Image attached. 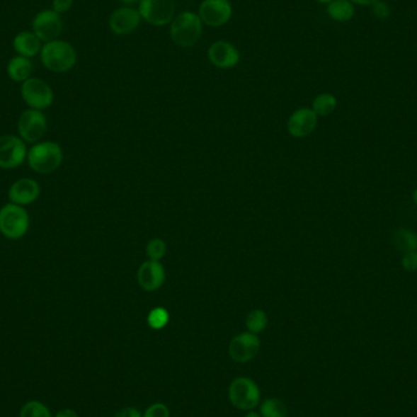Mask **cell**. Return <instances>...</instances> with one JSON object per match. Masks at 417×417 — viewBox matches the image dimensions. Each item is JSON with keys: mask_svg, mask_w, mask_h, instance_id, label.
Wrapping results in <instances>:
<instances>
[{"mask_svg": "<svg viewBox=\"0 0 417 417\" xmlns=\"http://www.w3.org/2000/svg\"><path fill=\"white\" fill-rule=\"evenodd\" d=\"M40 55L44 67L57 74H64L72 70L77 62L75 47L66 40H54L47 42L42 47Z\"/></svg>", "mask_w": 417, "mask_h": 417, "instance_id": "obj_1", "label": "cell"}, {"mask_svg": "<svg viewBox=\"0 0 417 417\" xmlns=\"http://www.w3.org/2000/svg\"><path fill=\"white\" fill-rule=\"evenodd\" d=\"M202 22L199 15L183 11L176 15L170 25V37L180 48H192L202 38Z\"/></svg>", "mask_w": 417, "mask_h": 417, "instance_id": "obj_2", "label": "cell"}, {"mask_svg": "<svg viewBox=\"0 0 417 417\" xmlns=\"http://www.w3.org/2000/svg\"><path fill=\"white\" fill-rule=\"evenodd\" d=\"M64 159L62 147L54 142H42L33 145L27 153V161L32 170L42 175L52 173L60 167Z\"/></svg>", "mask_w": 417, "mask_h": 417, "instance_id": "obj_3", "label": "cell"}, {"mask_svg": "<svg viewBox=\"0 0 417 417\" xmlns=\"http://www.w3.org/2000/svg\"><path fill=\"white\" fill-rule=\"evenodd\" d=\"M30 227L27 211L18 204H6L0 209V233L8 239L16 241L26 234Z\"/></svg>", "mask_w": 417, "mask_h": 417, "instance_id": "obj_4", "label": "cell"}, {"mask_svg": "<svg viewBox=\"0 0 417 417\" xmlns=\"http://www.w3.org/2000/svg\"><path fill=\"white\" fill-rule=\"evenodd\" d=\"M138 11L152 26H166L175 18V0H141Z\"/></svg>", "mask_w": 417, "mask_h": 417, "instance_id": "obj_5", "label": "cell"}, {"mask_svg": "<svg viewBox=\"0 0 417 417\" xmlns=\"http://www.w3.org/2000/svg\"><path fill=\"white\" fill-rule=\"evenodd\" d=\"M21 96L23 101L31 109H48L53 104L54 93L52 87L43 79L30 77L21 86Z\"/></svg>", "mask_w": 417, "mask_h": 417, "instance_id": "obj_6", "label": "cell"}, {"mask_svg": "<svg viewBox=\"0 0 417 417\" xmlns=\"http://www.w3.org/2000/svg\"><path fill=\"white\" fill-rule=\"evenodd\" d=\"M229 395L231 403L241 410H253L259 404V387L251 378H236L229 386Z\"/></svg>", "mask_w": 417, "mask_h": 417, "instance_id": "obj_7", "label": "cell"}, {"mask_svg": "<svg viewBox=\"0 0 417 417\" xmlns=\"http://www.w3.org/2000/svg\"><path fill=\"white\" fill-rule=\"evenodd\" d=\"M47 128V118L40 110H25L18 118V135L25 143H37L40 141L45 135Z\"/></svg>", "mask_w": 417, "mask_h": 417, "instance_id": "obj_8", "label": "cell"}, {"mask_svg": "<svg viewBox=\"0 0 417 417\" xmlns=\"http://www.w3.org/2000/svg\"><path fill=\"white\" fill-rule=\"evenodd\" d=\"M26 159V144L20 137H0V168L13 170L21 166Z\"/></svg>", "mask_w": 417, "mask_h": 417, "instance_id": "obj_9", "label": "cell"}, {"mask_svg": "<svg viewBox=\"0 0 417 417\" xmlns=\"http://www.w3.org/2000/svg\"><path fill=\"white\" fill-rule=\"evenodd\" d=\"M232 4L229 0H202L199 5V18L210 27L224 26L232 18Z\"/></svg>", "mask_w": 417, "mask_h": 417, "instance_id": "obj_10", "label": "cell"}, {"mask_svg": "<svg viewBox=\"0 0 417 417\" xmlns=\"http://www.w3.org/2000/svg\"><path fill=\"white\" fill-rule=\"evenodd\" d=\"M32 30L42 42L57 40L62 35V20L60 13L52 10H43L35 15L32 22Z\"/></svg>", "mask_w": 417, "mask_h": 417, "instance_id": "obj_11", "label": "cell"}, {"mask_svg": "<svg viewBox=\"0 0 417 417\" xmlns=\"http://www.w3.org/2000/svg\"><path fill=\"white\" fill-rule=\"evenodd\" d=\"M260 339L255 333H241L229 343V353L236 362H248L259 353Z\"/></svg>", "mask_w": 417, "mask_h": 417, "instance_id": "obj_12", "label": "cell"}, {"mask_svg": "<svg viewBox=\"0 0 417 417\" xmlns=\"http://www.w3.org/2000/svg\"><path fill=\"white\" fill-rule=\"evenodd\" d=\"M207 57L212 65L222 70H227L238 65L241 60V54L232 43L226 40H217L211 44L207 50Z\"/></svg>", "mask_w": 417, "mask_h": 417, "instance_id": "obj_13", "label": "cell"}, {"mask_svg": "<svg viewBox=\"0 0 417 417\" xmlns=\"http://www.w3.org/2000/svg\"><path fill=\"white\" fill-rule=\"evenodd\" d=\"M141 13L139 11L130 6H123L115 10L110 15L109 27L115 35H130L136 31L137 27L141 23Z\"/></svg>", "mask_w": 417, "mask_h": 417, "instance_id": "obj_14", "label": "cell"}, {"mask_svg": "<svg viewBox=\"0 0 417 417\" xmlns=\"http://www.w3.org/2000/svg\"><path fill=\"white\" fill-rule=\"evenodd\" d=\"M317 126V115L314 110L303 108L295 111L288 120V132L295 138L312 135Z\"/></svg>", "mask_w": 417, "mask_h": 417, "instance_id": "obj_15", "label": "cell"}, {"mask_svg": "<svg viewBox=\"0 0 417 417\" xmlns=\"http://www.w3.org/2000/svg\"><path fill=\"white\" fill-rule=\"evenodd\" d=\"M40 185L32 178H21L16 181L9 189L10 202L21 207L35 202L40 197Z\"/></svg>", "mask_w": 417, "mask_h": 417, "instance_id": "obj_16", "label": "cell"}, {"mask_svg": "<svg viewBox=\"0 0 417 417\" xmlns=\"http://www.w3.org/2000/svg\"><path fill=\"white\" fill-rule=\"evenodd\" d=\"M138 283L148 292L159 290L165 282V270L159 261L149 260L143 263L137 273Z\"/></svg>", "mask_w": 417, "mask_h": 417, "instance_id": "obj_17", "label": "cell"}, {"mask_svg": "<svg viewBox=\"0 0 417 417\" xmlns=\"http://www.w3.org/2000/svg\"><path fill=\"white\" fill-rule=\"evenodd\" d=\"M13 50L21 57H35L42 50V40L33 32L23 31L15 35L13 40Z\"/></svg>", "mask_w": 417, "mask_h": 417, "instance_id": "obj_18", "label": "cell"}, {"mask_svg": "<svg viewBox=\"0 0 417 417\" xmlns=\"http://www.w3.org/2000/svg\"><path fill=\"white\" fill-rule=\"evenodd\" d=\"M32 70H33V65H32L31 59L21 57V55L13 57L6 67L9 79H13V82H21V84L31 77Z\"/></svg>", "mask_w": 417, "mask_h": 417, "instance_id": "obj_19", "label": "cell"}, {"mask_svg": "<svg viewBox=\"0 0 417 417\" xmlns=\"http://www.w3.org/2000/svg\"><path fill=\"white\" fill-rule=\"evenodd\" d=\"M329 18L336 22H348L355 15V6L350 0H333L327 4Z\"/></svg>", "mask_w": 417, "mask_h": 417, "instance_id": "obj_20", "label": "cell"}, {"mask_svg": "<svg viewBox=\"0 0 417 417\" xmlns=\"http://www.w3.org/2000/svg\"><path fill=\"white\" fill-rule=\"evenodd\" d=\"M392 241L398 251H404L405 254L417 251V236L410 229H396L392 236Z\"/></svg>", "mask_w": 417, "mask_h": 417, "instance_id": "obj_21", "label": "cell"}, {"mask_svg": "<svg viewBox=\"0 0 417 417\" xmlns=\"http://www.w3.org/2000/svg\"><path fill=\"white\" fill-rule=\"evenodd\" d=\"M337 108V99L331 93L319 94L312 101V110L317 116H329Z\"/></svg>", "mask_w": 417, "mask_h": 417, "instance_id": "obj_22", "label": "cell"}, {"mask_svg": "<svg viewBox=\"0 0 417 417\" xmlns=\"http://www.w3.org/2000/svg\"><path fill=\"white\" fill-rule=\"evenodd\" d=\"M260 411L263 417H287L288 415L285 403L277 398H268L265 400Z\"/></svg>", "mask_w": 417, "mask_h": 417, "instance_id": "obj_23", "label": "cell"}, {"mask_svg": "<svg viewBox=\"0 0 417 417\" xmlns=\"http://www.w3.org/2000/svg\"><path fill=\"white\" fill-rule=\"evenodd\" d=\"M246 324L251 333H260L268 326V316L263 310H254L246 317Z\"/></svg>", "mask_w": 417, "mask_h": 417, "instance_id": "obj_24", "label": "cell"}, {"mask_svg": "<svg viewBox=\"0 0 417 417\" xmlns=\"http://www.w3.org/2000/svg\"><path fill=\"white\" fill-rule=\"evenodd\" d=\"M20 417H52V415L45 405L32 400L22 406Z\"/></svg>", "mask_w": 417, "mask_h": 417, "instance_id": "obj_25", "label": "cell"}, {"mask_svg": "<svg viewBox=\"0 0 417 417\" xmlns=\"http://www.w3.org/2000/svg\"><path fill=\"white\" fill-rule=\"evenodd\" d=\"M168 312L164 307H155L148 315V324L154 329H161L168 322Z\"/></svg>", "mask_w": 417, "mask_h": 417, "instance_id": "obj_26", "label": "cell"}, {"mask_svg": "<svg viewBox=\"0 0 417 417\" xmlns=\"http://www.w3.org/2000/svg\"><path fill=\"white\" fill-rule=\"evenodd\" d=\"M165 253H166V244L160 238H155L153 241H150L147 246V254L149 256L150 260H154V261H159L163 258Z\"/></svg>", "mask_w": 417, "mask_h": 417, "instance_id": "obj_27", "label": "cell"}, {"mask_svg": "<svg viewBox=\"0 0 417 417\" xmlns=\"http://www.w3.org/2000/svg\"><path fill=\"white\" fill-rule=\"evenodd\" d=\"M143 417H170V410L166 405L156 403L147 409Z\"/></svg>", "mask_w": 417, "mask_h": 417, "instance_id": "obj_28", "label": "cell"}, {"mask_svg": "<svg viewBox=\"0 0 417 417\" xmlns=\"http://www.w3.org/2000/svg\"><path fill=\"white\" fill-rule=\"evenodd\" d=\"M373 15L378 18V20H386L389 18L391 15V8L388 5L382 1V0H378L375 4L372 5Z\"/></svg>", "mask_w": 417, "mask_h": 417, "instance_id": "obj_29", "label": "cell"}, {"mask_svg": "<svg viewBox=\"0 0 417 417\" xmlns=\"http://www.w3.org/2000/svg\"><path fill=\"white\" fill-rule=\"evenodd\" d=\"M403 268L409 273H413L417 270V251H410L403 256L401 259Z\"/></svg>", "mask_w": 417, "mask_h": 417, "instance_id": "obj_30", "label": "cell"}, {"mask_svg": "<svg viewBox=\"0 0 417 417\" xmlns=\"http://www.w3.org/2000/svg\"><path fill=\"white\" fill-rule=\"evenodd\" d=\"M74 0H53V10L57 13H66L72 8Z\"/></svg>", "mask_w": 417, "mask_h": 417, "instance_id": "obj_31", "label": "cell"}, {"mask_svg": "<svg viewBox=\"0 0 417 417\" xmlns=\"http://www.w3.org/2000/svg\"><path fill=\"white\" fill-rule=\"evenodd\" d=\"M115 417H143L136 408H125L120 410Z\"/></svg>", "mask_w": 417, "mask_h": 417, "instance_id": "obj_32", "label": "cell"}, {"mask_svg": "<svg viewBox=\"0 0 417 417\" xmlns=\"http://www.w3.org/2000/svg\"><path fill=\"white\" fill-rule=\"evenodd\" d=\"M55 417H79V415L71 409H64L62 411H59Z\"/></svg>", "mask_w": 417, "mask_h": 417, "instance_id": "obj_33", "label": "cell"}, {"mask_svg": "<svg viewBox=\"0 0 417 417\" xmlns=\"http://www.w3.org/2000/svg\"><path fill=\"white\" fill-rule=\"evenodd\" d=\"M350 1L353 4L364 5V6H366V5L375 4L378 0H350Z\"/></svg>", "mask_w": 417, "mask_h": 417, "instance_id": "obj_34", "label": "cell"}, {"mask_svg": "<svg viewBox=\"0 0 417 417\" xmlns=\"http://www.w3.org/2000/svg\"><path fill=\"white\" fill-rule=\"evenodd\" d=\"M121 1L125 3V4H135V3H137L138 0H121Z\"/></svg>", "mask_w": 417, "mask_h": 417, "instance_id": "obj_35", "label": "cell"}, {"mask_svg": "<svg viewBox=\"0 0 417 417\" xmlns=\"http://www.w3.org/2000/svg\"><path fill=\"white\" fill-rule=\"evenodd\" d=\"M246 417H261V416H260L259 413H254V411H251V413H248V415H246Z\"/></svg>", "mask_w": 417, "mask_h": 417, "instance_id": "obj_36", "label": "cell"}, {"mask_svg": "<svg viewBox=\"0 0 417 417\" xmlns=\"http://www.w3.org/2000/svg\"><path fill=\"white\" fill-rule=\"evenodd\" d=\"M316 1L321 3V4H329V3H331V1H333V0H316Z\"/></svg>", "mask_w": 417, "mask_h": 417, "instance_id": "obj_37", "label": "cell"}, {"mask_svg": "<svg viewBox=\"0 0 417 417\" xmlns=\"http://www.w3.org/2000/svg\"><path fill=\"white\" fill-rule=\"evenodd\" d=\"M413 202H415V204H416V205H417V189H416V190H415V192H413Z\"/></svg>", "mask_w": 417, "mask_h": 417, "instance_id": "obj_38", "label": "cell"}]
</instances>
